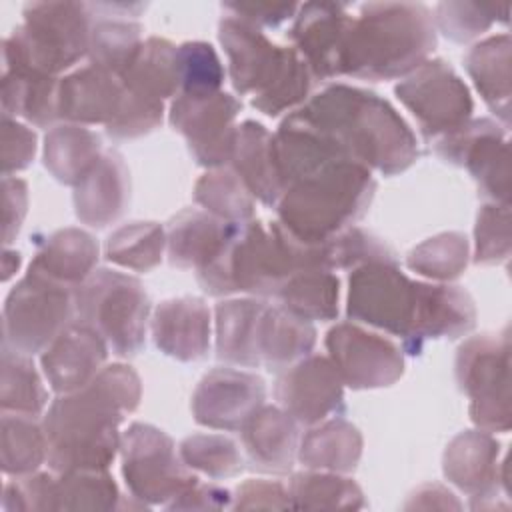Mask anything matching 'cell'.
<instances>
[{
    "label": "cell",
    "instance_id": "52",
    "mask_svg": "<svg viewBox=\"0 0 512 512\" xmlns=\"http://www.w3.org/2000/svg\"><path fill=\"white\" fill-rule=\"evenodd\" d=\"M232 508L238 510H286L292 508L288 486L276 480H246L236 488L232 496Z\"/></svg>",
    "mask_w": 512,
    "mask_h": 512
},
{
    "label": "cell",
    "instance_id": "55",
    "mask_svg": "<svg viewBox=\"0 0 512 512\" xmlns=\"http://www.w3.org/2000/svg\"><path fill=\"white\" fill-rule=\"evenodd\" d=\"M232 494L216 484L200 482V478L190 484L178 498H174L166 508L170 510H218L230 508Z\"/></svg>",
    "mask_w": 512,
    "mask_h": 512
},
{
    "label": "cell",
    "instance_id": "8",
    "mask_svg": "<svg viewBox=\"0 0 512 512\" xmlns=\"http://www.w3.org/2000/svg\"><path fill=\"white\" fill-rule=\"evenodd\" d=\"M458 388L470 398V420L486 432H508L510 410V338L480 334L456 352Z\"/></svg>",
    "mask_w": 512,
    "mask_h": 512
},
{
    "label": "cell",
    "instance_id": "48",
    "mask_svg": "<svg viewBox=\"0 0 512 512\" xmlns=\"http://www.w3.org/2000/svg\"><path fill=\"white\" fill-rule=\"evenodd\" d=\"M326 244L332 270H354L370 262H396L394 250L382 238L358 226L342 230Z\"/></svg>",
    "mask_w": 512,
    "mask_h": 512
},
{
    "label": "cell",
    "instance_id": "51",
    "mask_svg": "<svg viewBox=\"0 0 512 512\" xmlns=\"http://www.w3.org/2000/svg\"><path fill=\"white\" fill-rule=\"evenodd\" d=\"M36 154V134L16 118L2 116V172L10 176L30 166Z\"/></svg>",
    "mask_w": 512,
    "mask_h": 512
},
{
    "label": "cell",
    "instance_id": "31",
    "mask_svg": "<svg viewBox=\"0 0 512 512\" xmlns=\"http://www.w3.org/2000/svg\"><path fill=\"white\" fill-rule=\"evenodd\" d=\"M268 304L256 298H234L216 304V356L234 366H260L258 328Z\"/></svg>",
    "mask_w": 512,
    "mask_h": 512
},
{
    "label": "cell",
    "instance_id": "14",
    "mask_svg": "<svg viewBox=\"0 0 512 512\" xmlns=\"http://www.w3.org/2000/svg\"><path fill=\"white\" fill-rule=\"evenodd\" d=\"M326 350L342 382L352 390L386 388L404 374V354L388 338L358 324L340 322L326 334Z\"/></svg>",
    "mask_w": 512,
    "mask_h": 512
},
{
    "label": "cell",
    "instance_id": "3",
    "mask_svg": "<svg viewBox=\"0 0 512 512\" xmlns=\"http://www.w3.org/2000/svg\"><path fill=\"white\" fill-rule=\"evenodd\" d=\"M436 48L432 12L416 2H370L352 20L340 76L358 80L404 78Z\"/></svg>",
    "mask_w": 512,
    "mask_h": 512
},
{
    "label": "cell",
    "instance_id": "20",
    "mask_svg": "<svg viewBox=\"0 0 512 512\" xmlns=\"http://www.w3.org/2000/svg\"><path fill=\"white\" fill-rule=\"evenodd\" d=\"M500 444L486 430H464L446 446L442 468L448 482L472 498L476 510L482 500L494 498L502 482Z\"/></svg>",
    "mask_w": 512,
    "mask_h": 512
},
{
    "label": "cell",
    "instance_id": "49",
    "mask_svg": "<svg viewBox=\"0 0 512 512\" xmlns=\"http://www.w3.org/2000/svg\"><path fill=\"white\" fill-rule=\"evenodd\" d=\"M510 256V208L486 202L478 210L474 226V262L482 266L500 264Z\"/></svg>",
    "mask_w": 512,
    "mask_h": 512
},
{
    "label": "cell",
    "instance_id": "21",
    "mask_svg": "<svg viewBox=\"0 0 512 512\" xmlns=\"http://www.w3.org/2000/svg\"><path fill=\"white\" fill-rule=\"evenodd\" d=\"M476 324V306L466 290L448 284L416 286V314L412 338L406 346L410 354H418L426 340L460 338Z\"/></svg>",
    "mask_w": 512,
    "mask_h": 512
},
{
    "label": "cell",
    "instance_id": "36",
    "mask_svg": "<svg viewBox=\"0 0 512 512\" xmlns=\"http://www.w3.org/2000/svg\"><path fill=\"white\" fill-rule=\"evenodd\" d=\"M176 48L178 46L166 38H146L136 60L120 78L124 88L132 94L162 102L176 96L180 90Z\"/></svg>",
    "mask_w": 512,
    "mask_h": 512
},
{
    "label": "cell",
    "instance_id": "42",
    "mask_svg": "<svg viewBox=\"0 0 512 512\" xmlns=\"http://www.w3.org/2000/svg\"><path fill=\"white\" fill-rule=\"evenodd\" d=\"M118 502V486L106 470L56 474L52 510H114Z\"/></svg>",
    "mask_w": 512,
    "mask_h": 512
},
{
    "label": "cell",
    "instance_id": "47",
    "mask_svg": "<svg viewBox=\"0 0 512 512\" xmlns=\"http://www.w3.org/2000/svg\"><path fill=\"white\" fill-rule=\"evenodd\" d=\"M178 94H212L224 84V66L208 42H184L176 48Z\"/></svg>",
    "mask_w": 512,
    "mask_h": 512
},
{
    "label": "cell",
    "instance_id": "38",
    "mask_svg": "<svg viewBox=\"0 0 512 512\" xmlns=\"http://www.w3.org/2000/svg\"><path fill=\"white\" fill-rule=\"evenodd\" d=\"M290 504L296 510H356L364 508L360 486L336 472H298L288 482Z\"/></svg>",
    "mask_w": 512,
    "mask_h": 512
},
{
    "label": "cell",
    "instance_id": "57",
    "mask_svg": "<svg viewBox=\"0 0 512 512\" xmlns=\"http://www.w3.org/2000/svg\"><path fill=\"white\" fill-rule=\"evenodd\" d=\"M22 264V258H20V252H12V250H6L4 252V260H2V280L6 282L14 272H18Z\"/></svg>",
    "mask_w": 512,
    "mask_h": 512
},
{
    "label": "cell",
    "instance_id": "35",
    "mask_svg": "<svg viewBox=\"0 0 512 512\" xmlns=\"http://www.w3.org/2000/svg\"><path fill=\"white\" fill-rule=\"evenodd\" d=\"M58 84L56 76L2 70L4 116H20L38 128H52L58 120Z\"/></svg>",
    "mask_w": 512,
    "mask_h": 512
},
{
    "label": "cell",
    "instance_id": "19",
    "mask_svg": "<svg viewBox=\"0 0 512 512\" xmlns=\"http://www.w3.org/2000/svg\"><path fill=\"white\" fill-rule=\"evenodd\" d=\"M108 358L106 340L86 322L74 318L42 352V372L56 394L90 384Z\"/></svg>",
    "mask_w": 512,
    "mask_h": 512
},
{
    "label": "cell",
    "instance_id": "12",
    "mask_svg": "<svg viewBox=\"0 0 512 512\" xmlns=\"http://www.w3.org/2000/svg\"><path fill=\"white\" fill-rule=\"evenodd\" d=\"M436 154L454 166H464L484 200L508 204L510 156L506 130L490 118H470L458 130L434 140Z\"/></svg>",
    "mask_w": 512,
    "mask_h": 512
},
{
    "label": "cell",
    "instance_id": "17",
    "mask_svg": "<svg viewBox=\"0 0 512 512\" xmlns=\"http://www.w3.org/2000/svg\"><path fill=\"white\" fill-rule=\"evenodd\" d=\"M352 20L346 4L308 2L298 6L288 38L294 44L292 48L306 62L314 80L340 76L342 52Z\"/></svg>",
    "mask_w": 512,
    "mask_h": 512
},
{
    "label": "cell",
    "instance_id": "10",
    "mask_svg": "<svg viewBox=\"0 0 512 512\" xmlns=\"http://www.w3.org/2000/svg\"><path fill=\"white\" fill-rule=\"evenodd\" d=\"M396 98L414 116L424 140H438L464 126L474 102L464 80L440 60H426L394 86Z\"/></svg>",
    "mask_w": 512,
    "mask_h": 512
},
{
    "label": "cell",
    "instance_id": "34",
    "mask_svg": "<svg viewBox=\"0 0 512 512\" xmlns=\"http://www.w3.org/2000/svg\"><path fill=\"white\" fill-rule=\"evenodd\" d=\"M464 68L486 106L510 124V36L496 34L474 44L464 56Z\"/></svg>",
    "mask_w": 512,
    "mask_h": 512
},
{
    "label": "cell",
    "instance_id": "45",
    "mask_svg": "<svg viewBox=\"0 0 512 512\" xmlns=\"http://www.w3.org/2000/svg\"><path fill=\"white\" fill-rule=\"evenodd\" d=\"M182 462L214 480L238 476L244 470V458L236 442L224 434H192L178 446Z\"/></svg>",
    "mask_w": 512,
    "mask_h": 512
},
{
    "label": "cell",
    "instance_id": "37",
    "mask_svg": "<svg viewBox=\"0 0 512 512\" xmlns=\"http://www.w3.org/2000/svg\"><path fill=\"white\" fill-rule=\"evenodd\" d=\"M276 298L282 308L308 322H328L338 316L340 280L332 270H302L282 284Z\"/></svg>",
    "mask_w": 512,
    "mask_h": 512
},
{
    "label": "cell",
    "instance_id": "50",
    "mask_svg": "<svg viewBox=\"0 0 512 512\" xmlns=\"http://www.w3.org/2000/svg\"><path fill=\"white\" fill-rule=\"evenodd\" d=\"M164 102L132 94L124 88V100L112 122L106 124V134L112 140H134L150 134L162 124Z\"/></svg>",
    "mask_w": 512,
    "mask_h": 512
},
{
    "label": "cell",
    "instance_id": "11",
    "mask_svg": "<svg viewBox=\"0 0 512 512\" xmlns=\"http://www.w3.org/2000/svg\"><path fill=\"white\" fill-rule=\"evenodd\" d=\"M416 286L396 262H370L348 278L346 314L354 322L400 336L408 346L416 314Z\"/></svg>",
    "mask_w": 512,
    "mask_h": 512
},
{
    "label": "cell",
    "instance_id": "46",
    "mask_svg": "<svg viewBox=\"0 0 512 512\" xmlns=\"http://www.w3.org/2000/svg\"><path fill=\"white\" fill-rule=\"evenodd\" d=\"M510 6L440 2L434 10V26L452 42L464 44L482 36L494 22H508Z\"/></svg>",
    "mask_w": 512,
    "mask_h": 512
},
{
    "label": "cell",
    "instance_id": "13",
    "mask_svg": "<svg viewBox=\"0 0 512 512\" xmlns=\"http://www.w3.org/2000/svg\"><path fill=\"white\" fill-rule=\"evenodd\" d=\"M242 104L232 94H176L168 120L172 128L184 136L196 164L204 168H222L230 162L236 116Z\"/></svg>",
    "mask_w": 512,
    "mask_h": 512
},
{
    "label": "cell",
    "instance_id": "44",
    "mask_svg": "<svg viewBox=\"0 0 512 512\" xmlns=\"http://www.w3.org/2000/svg\"><path fill=\"white\" fill-rule=\"evenodd\" d=\"M470 244L460 232L436 234L410 250L406 264L412 272L430 280H454L468 264Z\"/></svg>",
    "mask_w": 512,
    "mask_h": 512
},
{
    "label": "cell",
    "instance_id": "28",
    "mask_svg": "<svg viewBox=\"0 0 512 512\" xmlns=\"http://www.w3.org/2000/svg\"><path fill=\"white\" fill-rule=\"evenodd\" d=\"M234 226L236 224L218 220L204 210H182L166 228V252L170 264L178 268H194L198 272L218 256Z\"/></svg>",
    "mask_w": 512,
    "mask_h": 512
},
{
    "label": "cell",
    "instance_id": "24",
    "mask_svg": "<svg viewBox=\"0 0 512 512\" xmlns=\"http://www.w3.org/2000/svg\"><path fill=\"white\" fill-rule=\"evenodd\" d=\"M124 100V84L118 76L92 64L82 66L58 84V120L68 124H108Z\"/></svg>",
    "mask_w": 512,
    "mask_h": 512
},
{
    "label": "cell",
    "instance_id": "54",
    "mask_svg": "<svg viewBox=\"0 0 512 512\" xmlns=\"http://www.w3.org/2000/svg\"><path fill=\"white\" fill-rule=\"evenodd\" d=\"M224 10L240 18L256 28H276L278 24L294 18L298 4H270V2H256V4H242V2H228L224 4Z\"/></svg>",
    "mask_w": 512,
    "mask_h": 512
},
{
    "label": "cell",
    "instance_id": "56",
    "mask_svg": "<svg viewBox=\"0 0 512 512\" xmlns=\"http://www.w3.org/2000/svg\"><path fill=\"white\" fill-rule=\"evenodd\" d=\"M460 506L462 504L456 500V496L440 484L420 486L410 496V500L404 504L406 510H414V508H420V510H458Z\"/></svg>",
    "mask_w": 512,
    "mask_h": 512
},
{
    "label": "cell",
    "instance_id": "29",
    "mask_svg": "<svg viewBox=\"0 0 512 512\" xmlns=\"http://www.w3.org/2000/svg\"><path fill=\"white\" fill-rule=\"evenodd\" d=\"M98 242L82 228L52 232L36 250L30 268L68 286H80L96 268Z\"/></svg>",
    "mask_w": 512,
    "mask_h": 512
},
{
    "label": "cell",
    "instance_id": "23",
    "mask_svg": "<svg viewBox=\"0 0 512 512\" xmlns=\"http://www.w3.org/2000/svg\"><path fill=\"white\" fill-rule=\"evenodd\" d=\"M88 8L92 10L88 60L122 78L144 44L142 26L130 20L132 12L144 10V4H88Z\"/></svg>",
    "mask_w": 512,
    "mask_h": 512
},
{
    "label": "cell",
    "instance_id": "53",
    "mask_svg": "<svg viewBox=\"0 0 512 512\" xmlns=\"http://www.w3.org/2000/svg\"><path fill=\"white\" fill-rule=\"evenodd\" d=\"M2 202H4V244H10L26 218L28 212V186L22 178H2Z\"/></svg>",
    "mask_w": 512,
    "mask_h": 512
},
{
    "label": "cell",
    "instance_id": "30",
    "mask_svg": "<svg viewBox=\"0 0 512 512\" xmlns=\"http://www.w3.org/2000/svg\"><path fill=\"white\" fill-rule=\"evenodd\" d=\"M104 156L96 132L80 124L52 126L44 136V168L66 186H78Z\"/></svg>",
    "mask_w": 512,
    "mask_h": 512
},
{
    "label": "cell",
    "instance_id": "22",
    "mask_svg": "<svg viewBox=\"0 0 512 512\" xmlns=\"http://www.w3.org/2000/svg\"><path fill=\"white\" fill-rule=\"evenodd\" d=\"M150 330L162 354L180 362L202 360L210 348V310L194 296L170 298L154 308Z\"/></svg>",
    "mask_w": 512,
    "mask_h": 512
},
{
    "label": "cell",
    "instance_id": "15",
    "mask_svg": "<svg viewBox=\"0 0 512 512\" xmlns=\"http://www.w3.org/2000/svg\"><path fill=\"white\" fill-rule=\"evenodd\" d=\"M274 398L300 426H314L344 406V382L328 356L308 354L278 372Z\"/></svg>",
    "mask_w": 512,
    "mask_h": 512
},
{
    "label": "cell",
    "instance_id": "27",
    "mask_svg": "<svg viewBox=\"0 0 512 512\" xmlns=\"http://www.w3.org/2000/svg\"><path fill=\"white\" fill-rule=\"evenodd\" d=\"M230 164L254 198L266 206L278 204L284 184L274 158L272 134L266 126L254 120L238 124Z\"/></svg>",
    "mask_w": 512,
    "mask_h": 512
},
{
    "label": "cell",
    "instance_id": "41",
    "mask_svg": "<svg viewBox=\"0 0 512 512\" xmlns=\"http://www.w3.org/2000/svg\"><path fill=\"white\" fill-rule=\"evenodd\" d=\"M166 248V232L158 222H128L116 228L104 246L108 262L134 270L148 272L162 262Z\"/></svg>",
    "mask_w": 512,
    "mask_h": 512
},
{
    "label": "cell",
    "instance_id": "25",
    "mask_svg": "<svg viewBox=\"0 0 512 512\" xmlns=\"http://www.w3.org/2000/svg\"><path fill=\"white\" fill-rule=\"evenodd\" d=\"M298 422L280 406L262 404L240 428L242 446L252 468L286 474L298 456Z\"/></svg>",
    "mask_w": 512,
    "mask_h": 512
},
{
    "label": "cell",
    "instance_id": "33",
    "mask_svg": "<svg viewBox=\"0 0 512 512\" xmlns=\"http://www.w3.org/2000/svg\"><path fill=\"white\" fill-rule=\"evenodd\" d=\"M362 434L348 420L336 416L314 424L298 446V460L308 470L348 474L362 456Z\"/></svg>",
    "mask_w": 512,
    "mask_h": 512
},
{
    "label": "cell",
    "instance_id": "9",
    "mask_svg": "<svg viewBox=\"0 0 512 512\" xmlns=\"http://www.w3.org/2000/svg\"><path fill=\"white\" fill-rule=\"evenodd\" d=\"M122 476L134 500L168 506L198 480L182 462L174 440L152 424L134 422L122 434Z\"/></svg>",
    "mask_w": 512,
    "mask_h": 512
},
{
    "label": "cell",
    "instance_id": "1",
    "mask_svg": "<svg viewBox=\"0 0 512 512\" xmlns=\"http://www.w3.org/2000/svg\"><path fill=\"white\" fill-rule=\"evenodd\" d=\"M140 396V378L126 364L104 366L84 388L58 394L42 420L50 470H106L120 452V424Z\"/></svg>",
    "mask_w": 512,
    "mask_h": 512
},
{
    "label": "cell",
    "instance_id": "32",
    "mask_svg": "<svg viewBox=\"0 0 512 512\" xmlns=\"http://www.w3.org/2000/svg\"><path fill=\"white\" fill-rule=\"evenodd\" d=\"M316 344L312 322L282 306H266L258 328V358L270 372H280L306 358Z\"/></svg>",
    "mask_w": 512,
    "mask_h": 512
},
{
    "label": "cell",
    "instance_id": "4",
    "mask_svg": "<svg viewBox=\"0 0 512 512\" xmlns=\"http://www.w3.org/2000/svg\"><path fill=\"white\" fill-rule=\"evenodd\" d=\"M374 192L376 180L366 166L338 160L288 184L274 208L298 240L326 244L368 212Z\"/></svg>",
    "mask_w": 512,
    "mask_h": 512
},
{
    "label": "cell",
    "instance_id": "7",
    "mask_svg": "<svg viewBox=\"0 0 512 512\" xmlns=\"http://www.w3.org/2000/svg\"><path fill=\"white\" fill-rule=\"evenodd\" d=\"M74 318V288L28 268L4 300L2 344L28 356L44 352Z\"/></svg>",
    "mask_w": 512,
    "mask_h": 512
},
{
    "label": "cell",
    "instance_id": "6",
    "mask_svg": "<svg viewBox=\"0 0 512 512\" xmlns=\"http://www.w3.org/2000/svg\"><path fill=\"white\" fill-rule=\"evenodd\" d=\"M76 318L92 326L120 358L136 356L146 344L150 298L130 274L98 268L74 288Z\"/></svg>",
    "mask_w": 512,
    "mask_h": 512
},
{
    "label": "cell",
    "instance_id": "2",
    "mask_svg": "<svg viewBox=\"0 0 512 512\" xmlns=\"http://www.w3.org/2000/svg\"><path fill=\"white\" fill-rule=\"evenodd\" d=\"M296 112L326 134L348 160L384 176L408 170L420 156L412 128L376 92L330 84Z\"/></svg>",
    "mask_w": 512,
    "mask_h": 512
},
{
    "label": "cell",
    "instance_id": "43",
    "mask_svg": "<svg viewBox=\"0 0 512 512\" xmlns=\"http://www.w3.org/2000/svg\"><path fill=\"white\" fill-rule=\"evenodd\" d=\"M46 460L44 428L32 418L2 412V470L8 476L36 472Z\"/></svg>",
    "mask_w": 512,
    "mask_h": 512
},
{
    "label": "cell",
    "instance_id": "26",
    "mask_svg": "<svg viewBox=\"0 0 512 512\" xmlns=\"http://www.w3.org/2000/svg\"><path fill=\"white\" fill-rule=\"evenodd\" d=\"M130 202V172L120 152L108 150L96 168L74 188V212L92 228L116 222Z\"/></svg>",
    "mask_w": 512,
    "mask_h": 512
},
{
    "label": "cell",
    "instance_id": "18",
    "mask_svg": "<svg viewBox=\"0 0 512 512\" xmlns=\"http://www.w3.org/2000/svg\"><path fill=\"white\" fill-rule=\"evenodd\" d=\"M264 380L236 368H214L192 394V414L200 426L234 432L264 404Z\"/></svg>",
    "mask_w": 512,
    "mask_h": 512
},
{
    "label": "cell",
    "instance_id": "5",
    "mask_svg": "<svg viewBox=\"0 0 512 512\" xmlns=\"http://www.w3.org/2000/svg\"><path fill=\"white\" fill-rule=\"evenodd\" d=\"M2 42V70L56 76L88 56L92 14L80 2H32Z\"/></svg>",
    "mask_w": 512,
    "mask_h": 512
},
{
    "label": "cell",
    "instance_id": "16",
    "mask_svg": "<svg viewBox=\"0 0 512 512\" xmlns=\"http://www.w3.org/2000/svg\"><path fill=\"white\" fill-rule=\"evenodd\" d=\"M218 40L228 60L232 88L240 96L264 94L280 76L290 54V48L272 44L260 28L230 14L218 24Z\"/></svg>",
    "mask_w": 512,
    "mask_h": 512
},
{
    "label": "cell",
    "instance_id": "40",
    "mask_svg": "<svg viewBox=\"0 0 512 512\" xmlns=\"http://www.w3.org/2000/svg\"><path fill=\"white\" fill-rule=\"evenodd\" d=\"M194 202L230 224L254 220V196L232 168H212L194 184Z\"/></svg>",
    "mask_w": 512,
    "mask_h": 512
},
{
    "label": "cell",
    "instance_id": "39",
    "mask_svg": "<svg viewBox=\"0 0 512 512\" xmlns=\"http://www.w3.org/2000/svg\"><path fill=\"white\" fill-rule=\"evenodd\" d=\"M46 402H48V392L30 356L2 344V380H0L2 412L36 418L44 412Z\"/></svg>",
    "mask_w": 512,
    "mask_h": 512
}]
</instances>
